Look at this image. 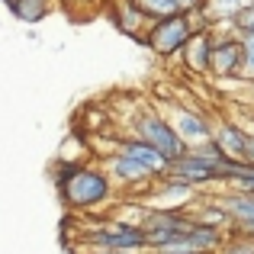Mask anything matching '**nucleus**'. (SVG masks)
Segmentation results:
<instances>
[{
  "label": "nucleus",
  "mask_w": 254,
  "mask_h": 254,
  "mask_svg": "<svg viewBox=\"0 0 254 254\" xmlns=\"http://www.w3.org/2000/svg\"><path fill=\"white\" fill-rule=\"evenodd\" d=\"M58 190L68 209L74 212H97L103 203L116 196V184L97 164H68L58 174Z\"/></svg>",
  "instance_id": "obj_1"
},
{
  "label": "nucleus",
  "mask_w": 254,
  "mask_h": 254,
  "mask_svg": "<svg viewBox=\"0 0 254 254\" xmlns=\"http://www.w3.org/2000/svg\"><path fill=\"white\" fill-rule=\"evenodd\" d=\"M81 242L87 248H106V251H126V254H151L148 235L142 225L119 222V219H97L81 232Z\"/></svg>",
  "instance_id": "obj_2"
},
{
  "label": "nucleus",
  "mask_w": 254,
  "mask_h": 254,
  "mask_svg": "<svg viewBox=\"0 0 254 254\" xmlns=\"http://www.w3.org/2000/svg\"><path fill=\"white\" fill-rule=\"evenodd\" d=\"M132 135H138L142 142L155 145L161 155L171 158V164L177 161L180 155H187V145L184 138L177 135V129H174V123L168 116H161L158 110H142L132 116Z\"/></svg>",
  "instance_id": "obj_3"
},
{
  "label": "nucleus",
  "mask_w": 254,
  "mask_h": 254,
  "mask_svg": "<svg viewBox=\"0 0 254 254\" xmlns=\"http://www.w3.org/2000/svg\"><path fill=\"white\" fill-rule=\"evenodd\" d=\"M190 225H193V219H190L187 209H161V206H151L145 222H142V229H145V235H148L151 254H161L171 242H177Z\"/></svg>",
  "instance_id": "obj_4"
},
{
  "label": "nucleus",
  "mask_w": 254,
  "mask_h": 254,
  "mask_svg": "<svg viewBox=\"0 0 254 254\" xmlns=\"http://www.w3.org/2000/svg\"><path fill=\"white\" fill-rule=\"evenodd\" d=\"M193 32H196L193 19L187 16V13H177V16H168V19H155L151 29H148L145 45H148L158 58H174V55L184 52L187 39H190Z\"/></svg>",
  "instance_id": "obj_5"
},
{
  "label": "nucleus",
  "mask_w": 254,
  "mask_h": 254,
  "mask_svg": "<svg viewBox=\"0 0 254 254\" xmlns=\"http://www.w3.org/2000/svg\"><path fill=\"white\" fill-rule=\"evenodd\" d=\"M212 77H219V81H245V42L238 32L216 36Z\"/></svg>",
  "instance_id": "obj_6"
},
{
  "label": "nucleus",
  "mask_w": 254,
  "mask_h": 254,
  "mask_svg": "<svg viewBox=\"0 0 254 254\" xmlns=\"http://www.w3.org/2000/svg\"><path fill=\"white\" fill-rule=\"evenodd\" d=\"M106 174L113 177V184H116V190H151L155 187V174L145 168L142 161H135V158L123 155V151H116V155L106 158Z\"/></svg>",
  "instance_id": "obj_7"
},
{
  "label": "nucleus",
  "mask_w": 254,
  "mask_h": 254,
  "mask_svg": "<svg viewBox=\"0 0 254 254\" xmlns=\"http://www.w3.org/2000/svg\"><path fill=\"white\" fill-rule=\"evenodd\" d=\"M171 123H174V129H177V135L184 138L187 148H199V145L216 138V123H212L209 116H203L199 110H193V106H174Z\"/></svg>",
  "instance_id": "obj_8"
},
{
  "label": "nucleus",
  "mask_w": 254,
  "mask_h": 254,
  "mask_svg": "<svg viewBox=\"0 0 254 254\" xmlns=\"http://www.w3.org/2000/svg\"><path fill=\"white\" fill-rule=\"evenodd\" d=\"M212 52H216V32L212 29H196L190 39H187L184 52H180V62L190 74L203 77L209 74L212 77Z\"/></svg>",
  "instance_id": "obj_9"
},
{
  "label": "nucleus",
  "mask_w": 254,
  "mask_h": 254,
  "mask_svg": "<svg viewBox=\"0 0 254 254\" xmlns=\"http://www.w3.org/2000/svg\"><path fill=\"white\" fill-rule=\"evenodd\" d=\"M110 16H113V23H116V29L123 32V36H132L135 42L145 45L151 19H148V13L138 6V0H110Z\"/></svg>",
  "instance_id": "obj_10"
},
{
  "label": "nucleus",
  "mask_w": 254,
  "mask_h": 254,
  "mask_svg": "<svg viewBox=\"0 0 254 254\" xmlns=\"http://www.w3.org/2000/svg\"><path fill=\"white\" fill-rule=\"evenodd\" d=\"M219 199L229 209V232L238 238H254V193H242V190H222Z\"/></svg>",
  "instance_id": "obj_11"
},
{
  "label": "nucleus",
  "mask_w": 254,
  "mask_h": 254,
  "mask_svg": "<svg viewBox=\"0 0 254 254\" xmlns=\"http://www.w3.org/2000/svg\"><path fill=\"white\" fill-rule=\"evenodd\" d=\"M171 174H177V177L190 180L193 187H216V184H222V187H225V174L219 171V168H212V164L199 161L193 151L180 155L177 161L171 164Z\"/></svg>",
  "instance_id": "obj_12"
},
{
  "label": "nucleus",
  "mask_w": 254,
  "mask_h": 254,
  "mask_svg": "<svg viewBox=\"0 0 254 254\" xmlns=\"http://www.w3.org/2000/svg\"><path fill=\"white\" fill-rule=\"evenodd\" d=\"M216 142L232 161H248V151L254 145V132L242 129L238 123H216Z\"/></svg>",
  "instance_id": "obj_13"
},
{
  "label": "nucleus",
  "mask_w": 254,
  "mask_h": 254,
  "mask_svg": "<svg viewBox=\"0 0 254 254\" xmlns=\"http://www.w3.org/2000/svg\"><path fill=\"white\" fill-rule=\"evenodd\" d=\"M116 151H123V155H129V158H135V161H142L145 168L155 174V177H164V174H171V158H168V155H161L155 145L142 142L138 135H132V138H119V148H116Z\"/></svg>",
  "instance_id": "obj_14"
},
{
  "label": "nucleus",
  "mask_w": 254,
  "mask_h": 254,
  "mask_svg": "<svg viewBox=\"0 0 254 254\" xmlns=\"http://www.w3.org/2000/svg\"><path fill=\"white\" fill-rule=\"evenodd\" d=\"M187 212H190L193 222L209 225V229H219V232H229V225H232L229 209H225V203L219 196H212L209 203H190V206H187Z\"/></svg>",
  "instance_id": "obj_15"
},
{
  "label": "nucleus",
  "mask_w": 254,
  "mask_h": 254,
  "mask_svg": "<svg viewBox=\"0 0 254 254\" xmlns=\"http://www.w3.org/2000/svg\"><path fill=\"white\" fill-rule=\"evenodd\" d=\"M248 3H254V0H206V3H203V16L209 19V23L235 19Z\"/></svg>",
  "instance_id": "obj_16"
},
{
  "label": "nucleus",
  "mask_w": 254,
  "mask_h": 254,
  "mask_svg": "<svg viewBox=\"0 0 254 254\" xmlns=\"http://www.w3.org/2000/svg\"><path fill=\"white\" fill-rule=\"evenodd\" d=\"M10 3V10L16 13L23 23H39V19L49 16L52 10V0H6Z\"/></svg>",
  "instance_id": "obj_17"
},
{
  "label": "nucleus",
  "mask_w": 254,
  "mask_h": 254,
  "mask_svg": "<svg viewBox=\"0 0 254 254\" xmlns=\"http://www.w3.org/2000/svg\"><path fill=\"white\" fill-rule=\"evenodd\" d=\"M225 190H242V193H254V164L235 161L229 168V180H225Z\"/></svg>",
  "instance_id": "obj_18"
},
{
  "label": "nucleus",
  "mask_w": 254,
  "mask_h": 254,
  "mask_svg": "<svg viewBox=\"0 0 254 254\" xmlns=\"http://www.w3.org/2000/svg\"><path fill=\"white\" fill-rule=\"evenodd\" d=\"M138 6H142L145 13H148V19L155 23V19H168V16H177V3L174 0H138Z\"/></svg>",
  "instance_id": "obj_19"
},
{
  "label": "nucleus",
  "mask_w": 254,
  "mask_h": 254,
  "mask_svg": "<svg viewBox=\"0 0 254 254\" xmlns=\"http://www.w3.org/2000/svg\"><path fill=\"white\" fill-rule=\"evenodd\" d=\"M232 26H235L238 36H254V3H248L242 13H238L235 19H232Z\"/></svg>",
  "instance_id": "obj_20"
},
{
  "label": "nucleus",
  "mask_w": 254,
  "mask_h": 254,
  "mask_svg": "<svg viewBox=\"0 0 254 254\" xmlns=\"http://www.w3.org/2000/svg\"><path fill=\"white\" fill-rule=\"evenodd\" d=\"M219 254H254V238L232 235V238H225V245H222V251H219Z\"/></svg>",
  "instance_id": "obj_21"
},
{
  "label": "nucleus",
  "mask_w": 254,
  "mask_h": 254,
  "mask_svg": "<svg viewBox=\"0 0 254 254\" xmlns=\"http://www.w3.org/2000/svg\"><path fill=\"white\" fill-rule=\"evenodd\" d=\"M245 42V81H254V36H242Z\"/></svg>",
  "instance_id": "obj_22"
},
{
  "label": "nucleus",
  "mask_w": 254,
  "mask_h": 254,
  "mask_svg": "<svg viewBox=\"0 0 254 254\" xmlns=\"http://www.w3.org/2000/svg\"><path fill=\"white\" fill-rule=\"evenodd\" d=\"M174 3H177V10H180V13L193 16V13H199V10H203V3H206V0H174Z\"/></svg>",
  "instance_id": "obj_23"
},
{
  "label": "nucleus",
  "mask_w": 254,
  "mask_h": 254,
  "mask_svg": "<svg viewBox=\"0 0 254 254\" xmlns=\"http://www.w3.org/2000/svg\"><path fill=\"white\" fill-rule=\"evenodd\" d=\"M87 254H126V251H106V248H87Z\"/></svg>",
  "instance_id": "obj_24"
},
{
  "label": "nucleus",
  "mask_w": 254,
  "mask_h": 254,
  "mask_svg": "<svg viewBox=\"0 0 254 254\" xmlns=\"http://www.w3.org/2000/svg\"><path fill=\"white\" fill-rule=\"evenodd\" d=\"M62 3H64V6L71 10V6H74V3H81V0H62Z\"/></svg>",
  "instance_id": "obj_25"
},
{
  "label": "nucleus",
  "mask_w": 254,
  "mask_h": 254,
  "mask_svg": "<svg viewBox=\"0 0 254 254\" xmlns=\"http://www.w3.org/2000/svg\"><path fill=\"white\" fill-rule=\"evenodd\" d=\"M248 87H251V93H254V81H248Z\"/></svg>",
  "instance_id": "obj_26"
}]
</instances>
